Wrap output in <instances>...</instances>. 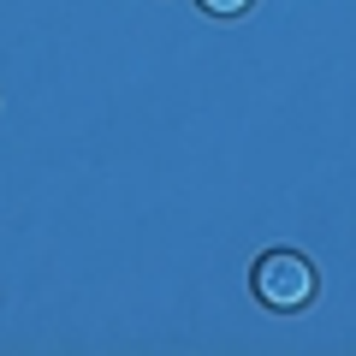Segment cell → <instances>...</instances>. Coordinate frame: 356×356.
Listing matches in <instances>:
<instances>
[{
	"label": "cell",
	"instance_id": "obj_1",
	"mask_svg": "<svg viewBox=\"0 0 356 356\" xmlns=\"http://www.w3.org/2000/svg\"><path fill=\"white\" fill-rule=\"evenodd\" d=\"M255 291H261V303H273V309H297V303H309V291H315V273H309L303 255L273 250V255H261V267H255Z\"/></svg>",
	"mask_w": 356,
	"mask_h": 356
},
{
	"label": "cell",
	"instance_id": "obj_2",
	"mask_svg": "<svg viewBox=\"0 0 356 356\" xmlns=\"http://www.w3.org/2000/svg\"><path fill=\"white\" fill-rule=\"evenodd\" d=\"M208 13H243V6H250V0H202Z\"/></svg>",
	"mask_w": 356,
	"mask_h": 356
}]
</instances>
